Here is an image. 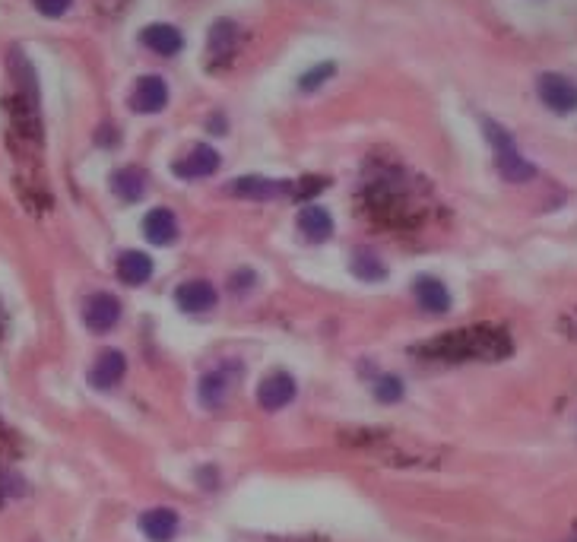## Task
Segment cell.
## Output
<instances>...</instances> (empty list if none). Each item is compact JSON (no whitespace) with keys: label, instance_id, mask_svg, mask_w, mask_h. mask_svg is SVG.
<instances>
[{"label":"cell","instance_id":"cell-1","mask_svg":"<svg viewBox=\"0 0 577 542\" xmlns=\"http://www.w3.org/2000/svg\"><path fill=\"white\" fill-rule=\"evenodd\" d=\"M511 349H514L511 333L495 324L460 327L444 336H435L432 343L422 346L425 355L441 362H498V359H508Z\"/></svg>","mask_w":577,"mask_h":542},{"label":"cell","instance_id":"cell-2","mask_svg":"<svg viewBox=\"0 0 577 542\" xmlns=\"http://www.w3.org/2000/svg\"><path fill=\"white\" fill-rule=\"evenodd\" d=\"M482 130H486V140L495 149V165H498L501 178H505L508 184H527L536 178V165L520 153L514 137L505 127H501L498 121H482Z\"/></svg>","mask_w":577,"mask_h":542},{"label":"cell","instance_id":"cell-3","mask_svg":"<svg viewBox=\"0 0 577 542\" xmlns=\"http://www.w3.org/2000/svg\"><path fill=\"white\" fill-rule=\"evenodd\" d=\"M536 96L552 115H574L577 111V83L565 73H539L536 77Z\"/></svg>","mask_w":577,"mask_h":542},{"label":"cell","instance_id":"cell-4","mask_svg":"<svg viewBox=\"0 0 577 542\" xmlns=\"http://www.w3.org/2000/svg\"><path fill=\"white\" fill-rule=\"evenodd\" d=\"M219 165H222V156L216 153V149L207 146V143H197V146L188 149V153L178 156V159L172 162V172H175V178H181V181H200V178L216 175Z\"/></svg>","mask_w":577,"mask_h":542},{"label":"cell","instance_id":"cell-5","mask_svg":"<svg viewBox=\"0 0 577 542\" xmlns=\"http://www.w3.org/2000/svg\"><path fill=\"white\" fill-rule=\"evenodd\" d=\"M121 298L111 292H92L83 302V324L92 333H108L111 327H118L121 321Z\"/></svg>","mask_w":577,"mask_h":542},{"label":"cell","instance_id":"cell-6","mask_svg":"<svg viewBox=\"0 0 577 542\" xmlns=\"http://www.w3.org/2000/svg\"><path fill=\"white\" fill-rule=\"evenodd\" d=\"M130 111L137 115H159V111L169 105V83H165L159 73H146L130 89Z\"/></svg>","mask_w":577,"mask_h":542},{"label":"cell","instance_id":"cell-7","mask_svg":"<svg viewBox=\"0 0 577 542\" xmlns=\"http://www.w3.org/2000/svg\"><path fill=\"white\" fill-rule=\"evenodd\" d=\"M295 394H299V384L289 371H273L257 384V406L267 409V413H279L295 400Z\"/></svg>","mask_w":577,"mask_h":542},{"label":"cell","instance_id":"cell-8","mask_svg":"<svg viewBox=\"0 0 577 542\" xmlns=\"http://www.w3.org/2000/svg\"><path fill=\"white\" fill-rule=\"evenodd\" d=\"M226 191L232 197H241V200L267 203V200H276L283 194H292V184L289 181H276V178H264V175H241V178L229 181Z\"/></svg>","mask_w":577,"mask_h":542},{"label":"cell","instance_id":"cell-9","mask_svg":"<svg viewBox=\"0 0 577 542\" xmlns=\"http://www.w3.org/2000/svg\"><path fill=\"white\" fill-rule=\"evenodd\" d=\"M413 298L425 314H448L454 305L451 289L444 286L438 276H428V273L413 279Z\"/></svg>","mask_w":577,"mask_h":542},{"label":"cell","instance_id":"cell-10","mask_svg":"<svg viewBox=\"0 0 577 542\" xmlns=\"http://www.w3.org/2000/svg\"><path fill=\"white\" fill-rule=\"evenodd\" d=\"M127 375V359L121 349H102L89 368V384L96 390H115Z\"/></svg>","mask_w":577,"mask_h":542},{"label":"cell","instance_id":"cell-11","mask_svg":"<svg viewBox=\"0 0 577 542\" xmlns=\"http://www.w3.org/2000/svg\"><path fill=\"white\" fill-rule=\"evenodd\" d=\"M216 289L210 279H188V283H181L175 289V305L184 311V314H207L216 308Z\"/></svg>","mask_w":577,"mask_h":542},{"label":"cell","instance_id":"cell-12","mask_svg":"<svg viewBox=\"0 0 577 542\" xmlns=\"http://www.w3.org/2000/svg\"><path fill=\"white\" fill-rule=\"evenodd\" d=\"M143 235H146V241H150V245H156V248H169V245H175L178 235H181L178 216H175L169 207H156V210H150V213L143 216Z\"/></svg>","mask_w":577,"mask_h":542},{"label":"cell","instance_id":"cell-13","mask_svg":"<svg viewBox=\"0 0 577 542\" xmlns=\"http://www.w3.org/2000/svg\"><path fill=\"white\" fill-rule=\"evenodd\" d=\"M115 273H118V279H121L124 286H146L153 279V273H156V264H153V257L146 254V251L127 248L115 260Z\"/></svg>","mask_w":577,"mask_h":542},{"label":"cell","instance_id":"cell-14","mask_svg":"<svg viewBox=\"0 0 577 542\" xmlns=\"http://www.w3.org/2000/svg\"><path fill=\"white\" fill-rule=\"evenodd\" d=\"M140 533L150 542H175L178 530H181V517L172 508H150L140 514Z\"/></svg>","mask_w":577,"mask_h":542},{"label":"cell","instance_id":"cell-15","mask_svg":"<svg viewBox=\"0 0 577 542\" xmlns=\"http://www.w3.org/2000/svg\"><path fill=\"white\" fill-rule=\"evenodd\" d=\"M140 42L153 54H159V58H175V54L184 48V35L172 23H150L140 32Z\"/></svg>","mask_w":577,"mask_h":542},{"label":"cell","instance_id":"cell-16","mask_svg":"<svg viewBox=\"0 0 577 542\" xmlns=\"http://www.w3.org/2000/svg\"><path fill=\"white\" fill-rule=\"evenodd\" d=\"M295 226H299L302 238L311 241V245H324V241L333 235V216L321 207V203H308V207H302L299 219H295Z\"/></svg>","mask_w":577,"mask_h":542},{"label":"cell","instance_id":"cell-17","mask_svg":"<svg viewBox=\"0 0 577 542\" xmlns=\"http://www.w3.org/2000/svg\"><path fill=\"white\" fill-rule=\"evenodd\" d=\"M238 48V26L232 20H216L210 26V39H207V54L210 64H229L232 54Z\"/></svg>","mask_w":577,"mask_h":542},{"label":"cell","instance_id":"cell-18","mask_svg":"<svg viewBox=\"0 0 577 542\" xmlns=\"http://www.w3.org/2000/svg\"><path fill=\"white\" fill-rule=\"evenodd\" d=\"M229 390H232V371H229V368H213V371H207V375H203L200 384H197L200 406L219 409L222 403L229 400Z\"/></svg>","mask_w":577,"mask_h":542},{"label":"cell","instance_id":"cell-19","mask_svg":"<svg viewBox=\"0 0 577 542\" xmlns=\"http://www.w3.org/2000/svg\"><path fill=\"white\" fill-rule=\"evenodd\" d=\"M111 194L124 203H137L146 194V172L137 165H124L111 175Z\"/></svg>","mask_w":577,"mask_h":542},{"label":"cell","instance_id":"cell-20","mask_svg":"<svg viewBox=\"0 0 577 542\" xmlns=\"http://www.w3.org/2000/svg\"><path fill=\"white\" fill-rule=\"evenodd\" d=\"M349 270L356 279H362V283H381V279H387V264H384V257L375 248H356V251H352Z\"/></svg>","mask_w":577,"mask_h":542},{"label":"cell","instance_id":"cell-21","mask_svg":"<svg viewBox=\"0 0 577 542\" xmlns=\"http://www.w3.org/2000/svg\"><path fill=\"white\" fill-rule=\"evenodd\" d=\"M406 397V384L397 375H381L375 381V400L384 406H397Z\"/></svg>","mask_w":577,"mask_h":542},{"label":"cell","instance_id":"cell-22","mask_svg":"<svg viewBox=\"0 0 577 542\" xmlns=\"http://www.w3.org/2000/svg\"><path fill=\"white\" fill-rule=\"evenodd\" d=\"M333 73H337V64L333 61H324V64H318V67H311L305 77L299 80V86H302V92H314V89H321Z\"/></svg>","mask_w":577,"mask_h":542},{"label":"cell","instance_id":"cell-23","mask_svg":"<svg viewBox=\"0 0 577 542\" xmlns=\"http://www.w3.org/2000/svg\"><path fill=\"white\" fill-rule=\"evenodd\" d=\"M32 4L42 16H48V20H61V16L73 7V0H32Z\"/></svg>","mask_w":577,"mask_h":542},{"label":"cell","instance_id":"cell-24","mask_svg":"<svg viewBox=\"0 0 577 542\" xmlns=\"http://www.w3.org/2000/svg\"><path fill=\"white\" fill-rule=\"evenodd\" d=\"M562 327H565V333H568V336H577V308H574L571 314H565V317H562Z\"/></svg>","mask_w":577,"mask_h":542},{"label":"cell","instance_id":"cell-25","mask_svg":"<svg viewBox=\"0 0 577 542\" xmlns=\"http://www.w3.org/2000/svg\"><path fill=\"white\" fill-rule=\"evenodd\" d=\"M4 330H7V311L0 305V336H4Z\"/></svg>","mask_w":577,"mask_h":542}]
</instances>
